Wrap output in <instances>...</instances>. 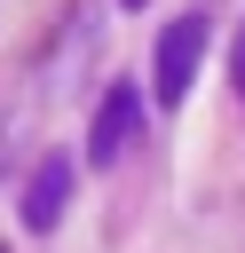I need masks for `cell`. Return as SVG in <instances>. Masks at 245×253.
Segmentation results:
<instances>
[{
  "instance_id": "cell-1",
  "label": "cell",
  "mask_w": 245,
  "mask_h": 253,
  "mask_svg": "<svg viewBox=\"0 0 245 253\" xmlns=\"http://www.w3.org/2000/svg\"><path fill=\"white\" fill-rule=\"evenodd\" d=\"M205 47H213V16H174V24L158 32L150 87H158V103H166V111H174V103H190V87H198V71H205Z\"/></svg>"
},
{
  "instance_id": "cell-5",
  "label": "cell",
  "mask_w": 245,
  "mask_h": 253,
  "mask_svg": "<svg viewBox=\"0 0 245 253\" xmlns=\"http://www.w3.org/2000/svg\"><path fill=\"white\" fill-rule=\"evenodd\" d=\"M119 8H142V0H119Z\"/></svg>"
},
{
  "instance_id": "cell-2",
  "label": "cell",
  "mask_w": 245,
  "mask_h": 253,
  "mask_svg": "<svg viewBox=\"0 0 245 253\" xmlns=\"http://www.w3.org/2000/svg\"><path fill=\"white\" fill-rule=\"evenodd\" d=\"M134 134H142V87H134V79H119V87L95 103V126H87V166H119V158L134 150Z\"/></svg>"
},
{
  "instance_id": "cell-4",
  "label": "cell",
  "mask_w": 245,
  "mask_h": 253,
  "mask_svg": "<svg viewBox=\"0 0 245 253\" xmlns=\"http://www.w3.org/2000/svg\"><path fill=\"white\" fill-rule=\"evenodd\" d=\"M237 95H245V32H237Z\"/></svg>"
},
{
  "instance_id": "cell-3",
  "label": "cell",
  "mask_w": 245,
  "mask_h": 253,
  "mask_svg": "<svg viewBox=\"0 0 245 253\" xmlns=\"http://www.w3.org/2000/svg\"><path fill=\"white\" fill-rule=\"evenodd\" d=\"M63 206H71V158L55 150V158H40V166H32V182H24V229H40V237H47V229L63 221Z\"/></svg>"
}]
</instances>
